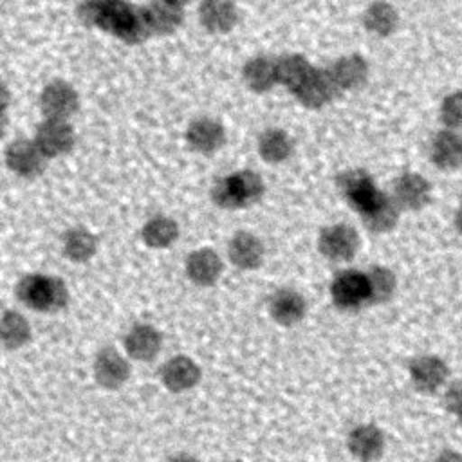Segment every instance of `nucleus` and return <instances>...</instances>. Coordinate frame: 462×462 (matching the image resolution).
I'll use <instances>...</instances> for the list:
<instances>
[{
    "mask_svg": "<svg viewBox=\"0 0 462 462\" xmlns=\"http://www.w3.org/2000/svg\"><path fill=\"white\" fill-rule=\"evenodd\" d=\"M78 16L87 25H97L126 43H139L152 34L143 5L126 2H83L78 5Z\"/></svg>",
    "mask_w": 462,
    "mask_h": 462,
    "instance_id": "f257e3e1",
    "label": "nucleus"
},
{
    "mask_svg": "<svg viewBox=\"0 0 462 462\" xmlns=\"http://www.w3.org/2000/svg\"><path fill=\"white\" fill-rule=\"evenodd\" d=\"M18 300L34 310H58L69 300L67 285L56 276L25 274L16 285Z\"/></svg>",
    "mask_w": 462,
    "mask_h": 462,
    "instance_id": "f03ea898",
    "label": "nucleus"
},
{
    "mask_svg": "<svg viewBox=\"0 0 462 462\" xmlns=\"http://www.w3.org/2000/svg\"><path fill=\"white\" fill-rule=\"evenodd\" d=\"M336 184H337L339 191L343 193V197L348 200V204L361 215L370 211L384 195L375 186L370 173L366 170H359V168L341 171L336 179Z\"/></svg>",
    "mask_w": 462,
    "mask_h": 462,
    "instance_id": "7ed1b4c3",
    "label": "nucleus"
},
{
    "mask_svg": "<svg viewBox=\"0 0 462 462\" xmlns=\"http://www.w3.org/2000/svg\"><path fill=\"white\" fill-rule=\"evenodd\" d=\"M330 296L336 307L345 310H356L368 301L366 274L357 269L339 271L330 283Z\"/></svg>",
    "mask_w": 462,
    "mask_h": 462,
    "instance_id": "20e7f679",
    "label": "nucleus"
},
{
    "mask_svg": "<svg viewBox=\"0 0 462 462\" xmlns=\"http://www.w3.org/2000/svg\"><path fill=\"white\" fill-rule=\"evenodd\" d=\"M318 249L332 262L352 260L359 249V235L352 226L346 224L327 226L319 233Z\"/></svg>",
    "mask_w": 462,
    "mask_h": 462,
    "instance_id": "39448f33",
    "label": "nucleus"
},
{
    "mask_svg": "<svg viewBox=\"0 0 462 462\" xmlns=\"http://www.w3.org/2000/svg\"><path fill=\"white\" fill-rule=\"evenodd\" d=\"M79 105V96L76 88L63 81V79H52L47 83L40 94V108L45 116V119H63L70 117Z\"/></svg>",
    "mask_w": 462,
    "mask_h": 462,
    "instance_id": "423d86ee",
    "label": "nucleus"
},
{
    "mask_svg": "<svg viewBox=\"0 0 462 462\" xmlns=\"http://www.w3.org/2000/svg\"><path fill=\"white\" fill-rule=\"evenodd\" d=\"M346 448L350 455L359 462H375L383 457L386 448L384 433L372 422L354 426L346 437Z\"/></svg>",
    "mask_w": 462,
    "mask_h": 462,
    "instance_id": "0eeeda50",
    "label": "nucleus"
},
{
    "mask_svg": "<svg viewBox=\"0 0 462 462\" xmlns=\"http://www.w3.org/2000/svg\"><path fill=\"white\" fill-rule=\"evenodd\" d=\"M341 90L337 88L332 74L328 69L314 67L305 81L292 92L301 105L309 108H321L323 105L330 103Z\"/></svg>",
    "mask_w": 462,
    "mask_h": 462,
    "instance_id": "6e6552de",
    "label": "nucleus"
},
{
    "mask_svg": "<svg viewBox=\"0 0 462 462\" xmlns=\"http://www.w3.org/2000/svg\"><path fill=\"white\" fill-rule=\"evenodd\" d=\"M47 157L38 144L29 139H14L5 148V164L20 177H36L43 171Z\"/></svg>",
    "mask_w": 462,
    "mask_h": 462,
    "instance_id": "1a4fd4ad",
    "label": "nucleus"
},
{
    "mask_svg": "<svg viewBox=\"0 0 462 462\" xmlns=\"http://www.w3.org/2000/svg\"><path fill=\"white\" fill-rule=\"evenodd\" d=\"M34 143L43 152V155L56 157L67 153L74 144V130L63 119H43L36 126Z\"/></svg>",
    "mask_w": 462,
    "mask_h": 462,
    "instance_id": "9d476101",
    "label": "nucleus"
},
{
    "mask_svg": "<svg viewBox=\"0 0 462 462\" xmlns=\"http://www.w3.org/2000/svg\"><path fill=\"white\" fill-rule=\"evenodd\" d=\"M449 368L437 356H419L410 363V379L422 393H433L448 381Z\"/></svg>",
    "mask_w": 462,
    "mask_h": 462,
    "instance_id": "9b49d317",
    "label": "nucleus"
},
{
    "mask_svg": "<svg viewBox=\"0 0 462 462\" xmlns=\"http://www.w3.org/2000/svg\"><path fill=\"white\" fill-rule=\"evenodd\" d=\"M130 375L128 361L112 346H105L97 352L94 361V377L99 386L106 390H117L126 383Z\"/></svg>",
    "mask_w": 462,
    "mask_h": 462,
    "instance_id": "f8f14e48",
    "label": "nucleus"
},
{
    "mask_svg": "<svg viewBox=\"0 0 462 462\" xmlns=\"http://www.w3.org/2000/svg\"><path fill=\"white\" fill-rule=\"evenodd\" d=\"M430 193V182L422 175L406 171L395 179L392 199L395 200L399 209H420L428 204Z\"/></svg>",
    "mask_w": 462,
    "mask_h": 462,
    "instance_id": "ddd939ff",
    "label": "nucleus"
},
{
    "mask_svg": "<svg viewBox=\"0 0 462 462\" xmlns=\"http://www.w3.org/2000/svg\"><path fill=\"white\" fill-rule=\"evenodd\" d=\"M200 379L199 365L188 356L170 357L161 368L162 384L175 393L191 390Z\"/></svg>",
    "mask_w": 462,
    "mask_h": 462,
    "instance_id": "4468645a",
    "label": "nucleus"
},
{
    "mask_svg": "<svg viewBox=\"0 0 462 462\" xmlns=\"http://www.w3.org/2000/svg\"><path fill=\"white\" fill-rule=\"evenodd\" d=\"M222 269H224V263L220 256L209 247L191 251L186 256V274L197 285H202V287L213 285L220 278Z\"/></svg>",
    "mask_w": 462,
    "mask_h": 462,
    "instance_id": "2eb2a0df",
    "label": "nucleus"
},
{
    "mask_svg": "<svg viewBox=\"0 0 462 462\" xmlns=\"http://www.w3.org/2000/svg\"><path fill=\"white\" fill-rule=\"evenodd\" d=\"M162 345L159 330L148 323L134 325L125 336V350L135 361L153 359Z\"/></svg>",
    "mask_w": 462,
    "mask_h": 462,
    "instance_id": "dca6fc26",
    "label": "nucleus"
},
{
    "mask_svg": "<svg viewBox=\"0 0 462 462\" xmlns=\"http://www.w3.org/2000/svg\"><path fill=\"white\" fill-rule=\"evenodd\" d=\"M188 144L202 153H209L218 150L226 141L224 126L211 117H199L189 123L186 130Z\"/></svg>",
    "mask_w": 462,
    "mask_h": 462,
    "instance_id": "f3484780",
    "label": "nucleus"
},
{
    "mask_svg": "<svg viewBox=\"0 0 462 462\" xmlns=\"http://www.w3.org/2000/svg\"><path fill=\"white\" fill-rule=\"evenodd\" d=\"M339 90H354L365 85L368 78V63L361 54L341 56L328 67Z\"/></svg>",
    "mask_w": 462,
    "mask_h": 462,
    "instance_id": "a211bd4d",
    "label": "nucleus"
},
{
    "mask_svg": "<svg viewBox=\"0 0 462 462\" xmlns=\"http://www.w3.org/2000/svg\"><path fill=\"white\" fill-rule=\"evenodd\" d=\"M231 262L240 269H254L262 263L263 244L258 236L249 231H238L233 235L227 245Z\"/></svg>",
    "mask_w": 462,
    "mask_h": 462,
    "instance_id": "6ab92c4d",
    "label": "nucleus"
},
{
    "mask_svg": "<svg viewBox=\"0 0 462 462\" xmlns=\"http://www.w3.org/2000/svg\"><path fill=\"white\" fill-rule=\"evenodd\" d=\"M431 161L444 168L451 170L462 164V135L455 130H440L433 135L430 143Z\"/></svg>",
    "mask_w": 462,
    "mask_h": 462,
    "instance_id": "aec40b11",
    "label": "nucleus"
},
{
    "mask_svg": "<svg viewBox=\"0 0 462 462\" xmlns=\"http://www.w3.org/2000/svg\"><path fill=\"white\" fill-rule=\"evenodd\" d=\"M269 312L280 325H294L305 316V300L292 289H280L271 296Z\"/></svg>",
    "mask_w": 462,
    "mask_h": 462,
    "instance_id": "412c9836",
    "label": "nucleus"
},
{
    "mask_svg": "<svg viewBox=\"0 0 462 462\" xmlns=\"http://www.w3.org/2000/svg\"><path fill=\"white\" fill-rule=\"evenodd\" d=\"M144 13L152 34H166L179 27L182 22V4L179 2H150L144 4Z\"/></svg>",
    "mask_w": 462,
    "mask_h": 462,
    "instance_id": "4be33fe9",
    "label": "nucleus"
},
{
    "mask_svg": "<svg viewBox=\"0 0 462 462\" xmlns=\"http://www.w3.org/2000/svg\"><path fill=\"white\" fill-rule=\"evenodd\" d=\"M200 23L211 32H227L238 22V9L231 2H204L199 5Z\"/></svg>",
    "mask_w": 462,
    "mask_h": 462,
    "instance_id": "5701e85b",
    "label": "nucleus"
},
{
    "mask_svg": "<svg viewBox=\"0 0 462 462\" xmlns=\"http://www.w3.org/2000/svg\"><path fill=\"white\" fill-rule=\"evenodd\" d=\"M244 81L247 87L254 92H267L278 83V74H276V58L273 60L271 56H254L251 58L244 69H242Z\"/></svg>",
    "mask_w": 462,
    "mask_h": 462,
    "instance_id": "b1692460",
    "label": "nucleus"
},
{
    "mask_svg": "<svg viewBox=\"0 0 462 462\" xmlns=\"http://www.w3.org/2000/svg\"><path fill=\"white\" fill-rule=\"evenodd\" d=\"M312 69L314 67L309 63V60L298 52L282 54L276 58L278 83L285 85L291 92H294L305 81V78Z\"/></svg>",
    "mask_w": 462,
    "mask_h": 462,
    "instance_id": "393cba45",
    "label": "nucleus"
},
{
    "mask_svg": "<svg viewBox=\"0 0 462 462\" xmlns=\"http://www.w3.org/2000/svg\"><path fill=\"white\" fill-rule=\"evenodd\" d=\"M229 184L233 188V193L236 197L238 208L251 206L258 202L263 195V180L262 177L253 170H238L231 175H227Z\"/></svg>",
    "mask_w": 462,
    "mask_h": 462,
    "instance_id": "a878e982",
    "label": "nucleus"
},
{
    "mask_svg": "<svg viewBox=\"0 0 462 462\" xmlns=\"http://www.w3.org/2000/svg\"><path fill=\"white\" fill-rule=\"evenodd\" d=\"M141 235H143V240L148 247L162 249V247H168L171 242L177 240L179 226L173 218H170L166 215H157V217H152L143 226Z\"/></svg>",
    "mask_w": 462,
    "mask_h": 462,
    "instance_id": "bb28decb",
    "label": "nucleus"
},
{
    "mask_svg": "<svg viewBox=\"0 0 462 462\" xmlns=\"http://www.w3.org/2000/svg\"><path fill=\"white\" fill-rule=\"evenodd\" d=\"M361 217L365 226L372 233H386V231H392L399 220V206L392 197L384 193L383 199Z\"/></svg>",
    "mask_w": 462,
    "mask_h": 462,
    "instance_id": "cd10ccee",
    "label": "nucleus"
},
{
    "mask_svg": "<svg viewBox=\"0 0 462 462\" xmlns=\"http://www.w3.org/2000/svg\"><path fill=\"white\" fill-rule=\"evenodd\" d=\"M363 23L370 32H374L377 36H388L390 32L395 31V27L399 23V16H397V11L393 5L377 2V4H370L365 9Z\"/></svg>",
    "mask_w": 462,
    "mask_h": 462,
    "instance_id": "c85d7f7f",
    "label": "nucleus"
},
{
    "mask_svg": "<svg viewBox=\"0 0 462 462\" xmlns=\"http://www.w3.org/2000/svg\"><path fill=\"white\" fill-rule=\"evenodd\" d=\"M258 152L267 162H282L292 152V141L282 128H267L258 139Z\"/></svg>",
    "mask_w": 462,
    "mask_h": 462,
    "instance_id": "c756f323",
    "label": "nucleus"
},
{
    "mask_svg": "<svg viewBox=\"0 0 462 462\" xmlns=\"http://www.w3.org/2000/svg\"><path fill=\"white\" fill-rule=\"evenodd\" d=\"M97 249L96 236L85 227H72L63 236V253L72 262H87Z\"/></svg>",
    "mask_w": 462,
    "mask_h": 462,
    "instance_id": "7c9ffc66",
    "label": "nucleus"
},
{
    "mask_svg": "<svg viewBox=\"0 0 462 462\" xmlns=\"http://www.w3.org/2000/svg\"><path fill=\"white\" fill-rule=\"evenodd\" d=\"M368 282V301L370 303H384L388 301L397 287L395 274L383 265H374L366 273Z\"/></svg>",
    "mask_w": 462,
    "mask_h": 462,
    "instance_id": "2f4dec72",
    "label": "nucleus"
},
{
    "mask_svg": "<svg viewBox=\"0 0 462 462\" xmlns=\"http://www.w3.org/2000/svg\"><path fill=\"white\" fill-rule=\"evenodd\" d=\"M31 337L27 319L16 310H5L2 316V343L5 348L14 350L23 346Z\"/></svg>",
    "mask_w": 462,
    "mask_h": 462,
    "instance_id": "473e14b6",
    "label": "nucleus"
},
{
    "mask_svg": "<svg viewBox=\"0 0 462 462\" xmlns=\"http://www.w3.org/2000/svg\"><path fill=\"white\" fill-rule=\"evenodd\" d=\"M440 117L448 130H462V92H453L440 105Z\"/></svg>",
    "mask_w": 462,
    "mask_h": 462,
    "instance_id": "72a5a7b5",
    "label": "nucleus"
},
{
    "mask_svg": "<svg viewBox=\"0 0 462 462\" xmlns=\"http://www.w3.org/2000/svg\"><path fill=\"white\" fill-rule=\"evenodd\" d=\"M211 199L217 206L220 208H229V209H235L238 208V202H236V197L233 193V188L229 184V179L227 177H222L215 182V186L211 188Z\"/></svg>",
    "mask_w": 462,
    "mask_h": 462,
    "instance_id": "f704fd0d",
    "label": "nucleus"
},
{
    "mask_svg": "<svg viewBox=\"0 0 462 462\" xmlns=\"http://www.w3.org/2000/svg\"><path fill=\"white\" fill-rule=\"evenodd\" d=\"M444 408L460 417L462 415V381H453L444 392Z\"/></svg>",
    "mask_w": 462,
    "mask_h": 462,
    "instance_id": "c9c22d12",
    "label": "nucleus"
},
{
    "mask_svg": "<svg viewBox=\"0 0 462 462\" xmlns=\"http://www.w3.org/2000/svg\"><path fill=\"white\" fill-rule=\"evenodd\" d=\"M433 462H462V453L457 451V449L446 448V449H442V451L437 453V457H435Z\"/></svg>",
    "mask_w": 462,
    "mask_h": 462,
    "instance_id": "e433bc0d",
    "label": "nucleus"
},
{
    "mask_svg": "<svg viewBox=\"0 0 462 462\" xmlns=\"http://www.w3.org/2000/svg\"><path fill=\"white\" fill-rule=\"evenodd\" d=\"M170 462H199L195 457H191V455H186V453H179V455H175L173 458H170Z\"/></svg>",
    "mask_w": 462,
    "mask_h": 462,
    "instance_id": "4c0bfd02",
    "label": "nucleus"
},
{
    "mask_svg": "<svg viewBox=\"0 0 462 462\" xmlns=\"http://www.w3.org/2000/svg\"><path fill=\"white\" fill-rule=\"evenodd\" d=\"M455 226H457L458 233H462V206L458 208V211H457V215H455Z\"/></svg>",
    "mask_w": 462,
    "mask_h": 462,
    "instance_id": "58836bf2",
    "label": "nucleus"
},
{
    "mask_svg": "<svg viewBox=\"0 0 462 462\" xmlns=\"http://www.w3.org/2000/svg\"><path fill=\"white\" fill-rule=\"evenodd\" d=\"M227 462H242V460H227Z\"/></svg>",
    "mask_w": 462,
    "mask_h": 462,
    "instance_id": "ea45409f",
    "label": "nucleus"
},
{
    "mask_svg": "<svg viewBox=\"0 0 462 462\" xmlns=\"http://www.w3.org/2000/svg\"><path fill=\"white\" fill-rule=\"evenodd\" d=\"M458 420H460V424H462V415H460V417H458Z\"/></svg>",
    "mask_w": 462,
    "mask_h": 462,
    "instance_id": "a19ab883",
    "label": "nucleus"
}]
</instances>
